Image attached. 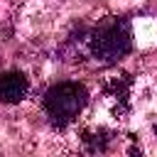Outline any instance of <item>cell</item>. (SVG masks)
<instances>
[{
    "label": "cell",
    "instance_id": "obj_4",
    "mask_svg": "<svg viewBox=\"0 0 157 157\" xmlns=\"http://www.w3.org/2000/svg\"><path fill=\"white\" fill-rule=\"evenodd\" d=\"M155 132H157V125H155Z\"/></svg>",
    "mask_w": 157,
    "mask_h": 157
},
{
    "label": "cell",
    "instance_id": "obj_3",
    "mask_svg": "<svg viewBox=\"0 0 157 157\" xmlns=\"http://www.w3.org/2000/svg\"><path fill=\"white\" fill-rule=\"evenodd\" d=\"M29 91V81L22 71H5L0 76V101L2 103H20Z\"/></svg>",
    "mask_w": 157,
    "mask_h": 157
},
{
    "label": "cell",
    "instance_id": "obj_2",
    "mask_svg": "<svg viewBox=\"0 0 157 157\" xmlns=\"http://www.w3.org/2000/svg\"><path fill=\"white\" fill-rule=\"evenodd\" d=\"M86 103H88V91H86V86H81L76 81L56 83L44 96V110H47L49 120L59 128L69 125L86 108Z\"/></svg>",
    "mask_w": 157,
    "mask_h": 157
},
{
    "label": "cell",
    "instance_id": "obj_1",
    "mask_svg": "<svg viewBox=\"0 0 157 157\" xmlns=\"http://www.w3.org/2000/svg\"><path fill=\"white\" fill-rule=\"evenodd\" d=\"M86 52L103 61V64H115L132 49V27L130 20L125 17H105L101 20L93 29L86 32L83 37Z\"/></svg>",
    "mask_w": 157,
    "mask_h": 157
}]
</instances>
